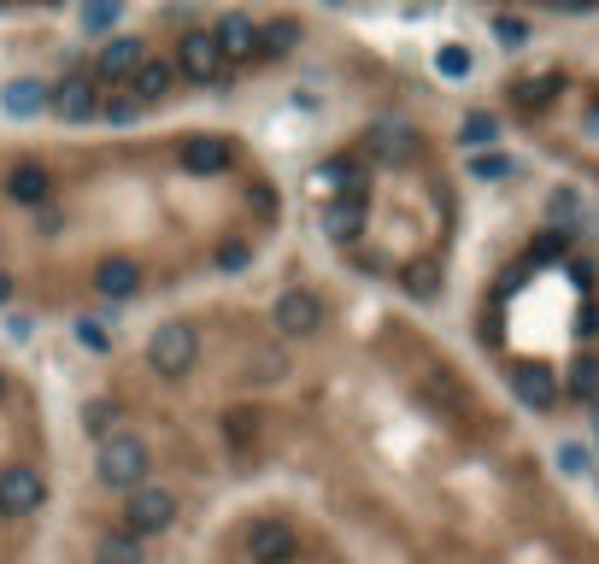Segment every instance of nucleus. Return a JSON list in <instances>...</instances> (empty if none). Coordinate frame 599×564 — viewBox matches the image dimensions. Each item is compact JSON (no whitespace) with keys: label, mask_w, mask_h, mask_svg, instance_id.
<instances>
[{"label":"nucleus","mask_w":599,"mask_h":564,"mask_svg":"<svg viewBox=\"0 0 599 564\" xmlns=\"http://www.w3.org/2000/svg\"><path fill=\"white\" fill-rule=\"evenodd\" d=\"M0 188H7V200H19V207H47V200H54V177H47L42 159H19Z\"/></svg>","instance_id":"9d476101"},{"label":"nucleus","mask_w":599,"mask_h":564,"mask_svg":"<svg viewBox=\"0 0 599 564\" xmlns=\"http://www.w3.org/2000/svg\"><path fill=\"white\" fill-rule=\"evenodd\" d=\"M177 159H182L188 177H224L235 165V147H230V135H188L177 147Z\"/></svg>","instance_id":"6e6552de"},{"label":"nucleus","mask_w":599,"mask_h":564,"mask_svg":"<svg viewBox=\"0 0 599 564\" xmlns=\"http://www.w3.org/2000/svg\"><path fill=\"white\" fill-rule=\"evenodd\" d=\"M47 107H54L65 124H89V118L100 112V82L82 77V71H71L59 89H47Z\"/></svg>","instance_id":"1a4fd4ad"},{"label":"nucleus","mask_w":599,"mask_h":564,"mask_svg":"<svg viewBox=\"0 0 599 564\" xmlns=\"http://www.w3.org/2000/svg\"><path fill=\"white\" fill-rule=\"evenodd\" d=\"M212 42H218L224 59H259V24H253L247 12H224L218 30H212Z\"/></svg>","instance_id":"4468645a"},{"label":"nucleus","mask_w":599,"mask_h":564,"mask_svg":"<svg viewBox=\"0 0 599 564\" xmlns=\"http://www.w3.org/2000/svg\"><path fill=\"white\" fill-rule=\"evenodd\" d=\"M270 330L282 341H312L323 330V300L312 288H282V295L270 300Z\"/></svg>","instance_id":"20e7f679"},{"label":"nucleus","mask_w":599,"mask_h":564,"mask_svg":"<svg viewBox=\"0 0 599 564\" xmlns=\"http://www.w3.org/2000/svg\"><path fill=\"white\" fill-rule=\"evenodd\" d=\"M118 12H124V0H82V30L100 36V30L118 24Z\"/></svg>","instance_id":"5701e85b"},{"label":"nucleus","mask_w":599,"mask_h":564,"mask_svg":"<svg viewBox=\"0 0 599 564\" xmlns=\"http://www.w3.org/2000/svg\"><path fill=\"white\" fill-rule=\"evenodd\" d=\"M47 500V476L36 465H7L0 471V518H30Z\"/></svg>","instance_id":"423d86ee"},{"label":"nucleus","mask_w":599,"mask_h":564,"mask_svg":"<svg viewBox=\"0 0 599 564\" xmlns=\"http://www.w3.org/2000/svg\"><path fill=\"white\" fill-rule=\"evenodd\" d=\"M142 59H147V47L135 42V36H112V42L95 54V82H130Z\"/></svg>","instance_id":"ddd939ff"},{"label":"nucleus","mask_w":599,"mask_h":564,"mask_svg":"<svg viewBox=\"0 0 599 564\" xmlns=\"http://www.w3.org/2000/svg\"><path fill=\"white\" fill-rule=\"evenodd\" d=\"M177 77L182 82H218L224 77V54H218V42H212V30H188V36L177 42Z\"/></svg>","instance_id":"0eeeda50"},{"label":"nucleus","mask_w":599,"mask_h":564,"mask_svg":"<svg viewBox=\"0 0 599 564\" xmlns=\"http://www.w3.org/2000/svg\"><path fill=\"white\" fill-rule=\"evenodd\" d=\"M259 435H265V412H259V406H230V412H224V447L230 453H253V447H259Z\"/></svg>","instance_id":"dca6fc26"},{"label":"nucleus","mask_w":599,"mask_h":564,"mask_svg":"<svg viewBox=\"0 0 599 564\" xmlns=\"http://www.w3.org/2000/svg\"><path fill=\"white\" fill-rule=\"evenodd\" d=\"M7 300H12V277L0 270V306H7Z\"/></svg>","instance_id":"e433bc0d"},{"label":"nucleus","mask_w":599,"mask_h":564,"mask_svg":"<svg viewBox=\"0 0 599 564\" xmlns=\"http://www.w3.org/2000/svg\"><path fill=\"white\" fill-rule=\"evenodd\" d=\"M0 107H7L12 118H42L47 112V89L36 77H19V82H7V89H0Z\"/></svg>","instance_id":"a211bd4d"},{"label":"nucleus","mask_w":599,"mask_h":564,"mask_svg":"<svg viewBox=\"0 0 599 564\" xmlns=\"http://www.w3.org/2000/svg\"><path fill=\"white\" fill-rule=\"evenodd\" d=\"M170 523H177V494H170V488L142 483V488H130V494H124V529H130L135 541L165 535Z\"/></svg>","instance_id":"7ed1b4c3"},{"label":"nucleus","mask_w":599,"mask_h":564,"mask_svg":"<svg viewBox=\"0 0 599 564\" xmlns=\"http://www.w3.org/2000/svg\"><path fill=\"white\" fill-rule=\"evenodd\" d=\"M89 283H95V295H107V300H130L135 288H142V265H135L130 253H107V259L89 270Z\"/></svg>","instance_id":"9b49d317"},{"label":"nucleus","mask_w":599,"mask_h":564,"mask_svg":"<svg viewBox=\"0 0 599 564\" xmlns=\"http://www.w3.org/2000/svg\"><path fill=\"white\" fill-rule=\"evenodd\" d=\"M288 376V358L277 353V347H259L247 358V383H259V388H270V383H282Z\"/></svg>","instance_id":"412c9836"},{"label":"nucleus","mask_w":599,"mask_h":564,"mask_svg":"<svg viewBox=\"0 0 599 564\" xmlns=\"http://www.w3.org/2000/svg\"><path fill=\"white\" fill-rule=\"evenodd\" d=\"M170 89H177V65L147 54L142 65H135V77H130L124 95H135V107H159V100H170Z\"/></svg>","instance_id":"f8f14e48"},{"label":"nucleus","mask_w":599,"mask_h":564,"mask_svg":"<svg viewBox=\"0 0 599 564\" xmlns=\"http://www.w3.org/2000/svg\"><path fill=\"white\" fill-rule=\"evenodd\" d=\"M300 19H270V24H259V54H270V59H282V54H295L300 47Z\"/></svg>","instance_id":"aec40b11"},{"label":"nucleus","mask_w":599,"mask_h":564,"mask_svg":"<svg viewBox=\"0 0 599 564\" xmlns=\"http://www.w3.org/2000/svg\"><path fill=\"white\" fill-rule=\"evenodd\" d=\"M100 112H107L112 124H135V112H142V107H135V95H118V100H107Z\"/></svg>","instance_id":"f704fd0d"},{"label":"nucleus","mask_w":599,"mask_h":564,"mask_svg":"<svg viewBox=\"0 0 599 564\" xmlns=\"http://www.w3.org/2000/svg\"><path fill=\"white\" fill-rule=\"evenodd\" d=\"M558 471L564 476H588L594 471V453L581 447V441H564V447H558Z\"/></svg>","instance_id":"bb28decb"},{"label":"nucleus","mask_w":599,"mask_h":564,"mask_svg":"<svg viewBox=\"0 0 599 564\" xmlns=\"http://www.w3.org/2000/svg\"><path fill=\"white\" fill-rule=\"evenodd\" d=\"M470 177H476V183H500V177H511V159H506V153H476V159H470Z\"/></svg>","instance_id":"a878e982"},{"label":"nucleus","mask_w":599,"mask_h":564,"mask_svg":"<svg viewBox=\"0 0 599 564\" xmlns=\"http://www.w3.org/2000/svg\"><path fill=\"white\" fill-rule=\"evenodd\" d=\"M82 423H89L100 441H107V435H112V423H118V400H107V395L89 400V406H82Z\"/></svg>","instance_id":"b1692460"},{"label":"nucleus","mask_w":599,"mask_h":564,"mask_svg":"<svg viewBox=\"0 0 599 564\" xmlns=\"http://www.w3.org/2000/svg\"><path fill=\"white\" fill-rule=\"evenodd\" d=\"M594 430H599V412H594Z\"/></svg>","instance_id":"4c0bfd02"},{"label":"nucleus","mask_w":599,"mask_h":564,"mask_svg":"<svg viewBox=\"0 0 599 564\" xmlns=\"http://www.w3.org/2000/svg\"><path fill=\"white\" fill-rule=\"evenodd\" d=\"M0 395H7V383H0Z\"/></svg>","instance_id":"58836bf2"},{"label":"nucleus","mask_w":599,"mask_h":564,"mask_svg":"<svg viewBox=\"0 0 599 564\" xmlns=\"http://www.w3.org/2000/svg\"><path fill=\"white\" fill-rule=\"evenodd\" d=\"M323 235L330 242H358V230H365V207H358V195H335L323 200Z\"/></svg>","instance_id":"2eb2a0df"},{"label":"nucleus","mask_w":599,"mask_h":564,"mask_svg":"<svg viewBox=\"0 0 599 564\" xmlns=\"http://www.w3.org/2000/svg\"><path fill=\"white\" fill-rule=\"evenodd\" d=\"M247 207H253V212H259V218H265V224H270V218H277V212H282V207H277V195H270V188H265V183H253V188H247Z\"/></svg>","instance_id":"473e14b6"},{"label":"nucleus","mask_w":599,"mask_h":564,"mask_svg":"<svg viewBox=\"0 0 599 564\" xmlns=\"http://www.w3.org/2000/svg\"><path fill=\"white\" fill-rule=\"evenodd\" d=\"M435 71H441V77H470V47H441V54H435Z\"/></svg>","instance_id":"c756f323"},{"label":"nucleus","mask_w":599,"mask_h":564,"mask_svg":"<svg viewBox=\"0 0 599 564\" xmlns=\"http://www.w3.org/2000/svg\"><path fill=\"white\" fill-rule=\"evenodd\" d=\"M570 388L581 400H599V365L594 358H576V371H570Z\"/></svg>","instance_id":"c85d7f7f"},{"label":"nucleus","mask_w":599,"mask_h":564,"mask_svg":"<svg viewBox=\"0 0 599 564\" xmlns=\"http://www.w3.org/2000/svg\"><path fill=\"white\" fill-rule=\"evenodd\" d=\"M511 388H518V400L535 406V412H553V400H558V383H553L546 371H535V365L511 371Z\"/></svg>","instance_id":"f3484780"},{"label":"nucleus","mask_w":599,"mask_h":564,"mask_svg":"<svg viewBox=\"0 0 599 564\" xmlns=\"http://www.w3.org/2000/svg\"><path fill=\"white\" fill-rule=\"evenodd\" d=\"M300 559V529L288 518H253L247 529V564H295Z\"/></svg>","instance_id":"39448f33"},{"label":"nucleus","mask_w":599,"mask_h":564,"mask_svg":"<svg viewBox=\"0 0 599 564\" xmlns=\"http://www.w3.org/2000/svg\"><path fill=\"white\" fill-rule=\"evenodd\" d=\"M147 471H153V453H147V441L135 435V430H112L107 441H100V453H95V476H100L107 488L130 494V488H142V483H147Z\"/></svg>","instance_id":"f257e3e1"},{"label":"nucleus","mask_w":599,"mask_h":564,"mask_svg":"<svg viewBox=\"0 0 599 564\" xmlns=\"http://www.w3.org/2000/svg\"><path fill=\"white\" fill-rule=\"evenodd\" d=\"M77 341H82V347H89V353H107V347H112L107 323H95V318H82V323H77Z\"/></svg>","instance_id":"2f4dec72"},{"label":"nucleus","mask_w":599,"mask_h":564,"mask_svg":"<svg viewBox=\"0 0 599 564\" xmlns=\"http://www.w3.org/2000/svg\"><path fill=\"white\" fill-rule=\"evenodd\" d=\"M493 36H500V42H506V47H518V42H523V36H529V30H523V24H518V19H506V12H500V19H493Z\"/></svg>","instance_id":"c9c22d12"},{"label":"nucleus","mask_w":599,"mask_h":564,"mask_svg":"<svg viewBox=\"0 0 599 564\" xmlns=\"http://www.w3.org/2000/svg\"><path fill=\"white\" fill-rule=\"evenodd\" d=\"M147 365L165 376V383H182L188 371L200 365V330L195 323H159V330H153V341H147Z\"/></svg>","instance_id":"f03ea898"},{"label":"nucleus","mask_w":599,"mask_h":564,"mask_svg":"<svg viewBox=\"0 0 599 564\" xmlns=\"http://www.w3.org/2000/svg\"><path fill=\"white\" fill-rule=\"evenodd\" d=\"M553 89H558V77H535V82H518L511 95H518V107H541V100L553 95Z\"/></svg>","instance_id":"7c9ffc66"},{"label":"nucleus","mask_w":599,"mask_h":564,"mask_svg":"<svg viewBox=\"0 0 599 564\" xmlns=\"http://www.w3.org/2000/svg\"><path fill=\"white\" fill-rule=\"evenodd\" d=\"M95 564H147V553L130 529H107V535L95 541Z\"/></svg>","instance_id":"6ab92c4d"},{"label":"nucleus","mask_w":599,"mask_h":564,"mask_svg":"<svg viewBox=\"0 0 599 564\" xmlns=\"http://www.w3.org/2000/svg\"><path fill=\"white\" fill-rule=\"evenodd\" d=\"M435 277H441L435 265H412V270H406V295H412V300H435Z\"/></svg>","instance_id":"cd10ccee"},{"label":"nucleus","mask_w":599,"mask_h":564,"mask_svg":"<svg viewBox=\"0 0 599 564\" xmlns=\"http://www.w3.org/2000/svg\"><path fill=\"white\" fill-rule=\"evenodd\" d=\"M493 135H500V124H493L488 112H465V124H458V142L476 147V153H482V147L493 142Z\"/></svg>","instance_id":"4be33fe9"},{"label":"nucleus","mask_w":599,"mask_h":564,"mask_svg":"<svg viewBox=\"0 0 599 564\" xmlns=\"http://www.w3.org/2000/svg\"><path fill=\"white\" fill-rule=\"evenodd\" d=\"M376 153H388V159H406V130L382 124V130H376Z\"/></svg>","instance_id":"72a5a7b5"},{"label":"nucleus","mask_w":599,"mask_h":564,"mask_svg":"<svg viewBox=\"0 0 599 564\" xmlns=\"http://www.w3.org/2000/svg\"><path fill=\"white\" fill-rule=\"evenodd\" d=\"M247 265H253V242H242V235L218 242V270H247Z\"/></svg>","instance_id":"393cba45"}]
</instances>
